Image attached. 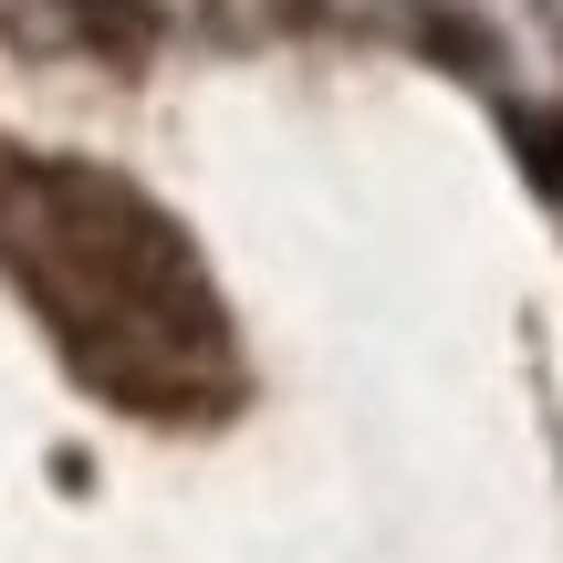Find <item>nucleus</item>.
Listing matches in <instances>:
<instances>
[{"mask_svg":"<svg viewBox=\"0 0 563 563\" xmlns=\"http://www.w3.org/2000/svg\"><path fill=\"white\" fill-rule=\"evenodd\" d=\"M74 21H84V42L115 53V63H146V53H157V0H74Z\"/></svg>","mask_w":563,"mask_h":563,"instance_id":"2","label":"nucleus"},{"mask_svg":"<svg viewBox=\"0 0 563 563\" xmlns=\"http://www.w3.org/2000/svg\"><path fill=\"white\" fill-rule=\"evenodd\" d=\"M0 262L32 282V302L63 323L84 376H95L104 397H125V407H146L136 344H157L167 365L178 355H220V302L188 282L178 230L115 178L0 157Z\"/></svg>","mask_w":563,"mask_h":563,"instance_id":"1","label":"nucleus"},{"mask_svg":"<svg viewBox=\"0 0 563 563\" xmlns=\"http://www.w3.org/2000/svg\"><path fill=\"white\" fill-rule=\"evenodd\" d=\"M511 146H522V178L563 199V115H511Z\"/></svg>","mask_w":563,"mask_h":563,"instance_id":"3","label":"nucleus"},{"mask_svg":"<svg viewBox=\"0 0 563 563\" xmlns=\"http://www.w3.org/2000/svg\"><path fill=\"white\" fill-rule=\"evenodd\" d=\"M428 53H460V63H481V53H490V42H481V32H470V21H428Z\"/></svg>","mask_w":563,"mask_h":563,"instance_id":"4","label":"nucleus"}]
</instances>
